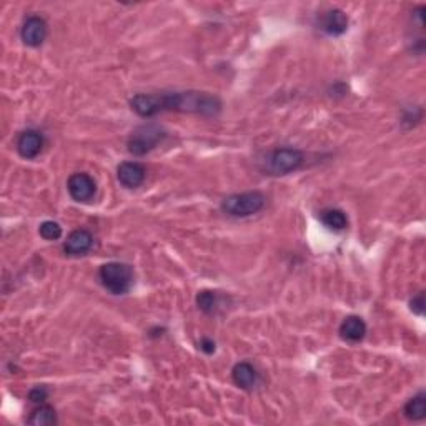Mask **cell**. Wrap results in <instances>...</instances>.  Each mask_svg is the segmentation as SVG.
<instances>
[{
  "label": "cell",
  "mask_w": 426,
  "mask_h": 426,
  "mask_svg": "<svg viewBox=\"0 0 426 426\" xmlns=\"http://www.w3.org/2000/svg\"><path fill=\"white\" fill-rule=\"evenodd\" d=\"M232 378L235 385L240 386L242 390H251L258 383V373H256L254 365L247 362L235 365L232 369Z\"/></svg>",
  "instance_id": "13"
},
{
  "label": "cell",
  "mask_w": 426,
  "mask_h": 426,
  "mask_svg": "<svg viewBox=\"0 0 426 426\" xmlns=\"http://www.w3.org/2000/svg\"><path fill=\"white\" fill-rule=\"evenodd\" d=\"M94 237L89 230L78 228L68 235L67 240L64 243V251L68 256H80L85 255L87 251L92 249Z\"/></svg>",
  "instance_id": "8"
},
{
  "label": "cell",
  "mask_w": 426,
  "mask_h": 426,
  "mask_svg": "<svg viewBox=\"0 0 426 426\" xmlns=\"http://www.w3.org/2000/svg\"><path fill=\"white\" fill-rule=\"evenodd\" d=\"M320 29L325 34H328V36H341L348 29V17L340 8H333V10H328L327 14H323V17H321Z\"/></svg>",
  "instance_id": "10"
},
{
  "label": "cell",
  "mask_w": 426,
  "mask_h": 426,
  "mask_svg": "<svg viewBox=\"0 0 426 426\" xmlns=\"http://www.w3.org/2000/svg\"><path fill=\"white\" fill-rule=\"evenodd\" d=\"M49 398V390L45 386H36L29 391V399L32 403H43Z\"/></svg>",
  "instance_id": "19"
},
{
  "label": "cell",
  "mask_w": 426,
  "mask_h": 426,
  "mask_svg": "<svg viewBox=\"0 0 426 426\" xmlns=\"http://www.w3.org/2000/svg\"><path fill=\"white\" fill-rule=\"evenodd\" d=\"M27 421H29V425H34V426H50V425L57 423V415H55V410L52 406L41 405L30 413Z\"/></svg>",
  "instance_id": "16"
},
{
  "label": "cell",
  "mask_w": 426,
  "mask_h": 426,
  "mask_svg": "<svg viewBox=\"0 0 426 426\" xmlns=\"http://www.w3.org/2000/svg\"><path fill=\"white\" fill-rule=\"evenodd\" d=\"M38 233H41L42 238L49 242H55L62 237V227L54 220H45L38 228Z\"/></svg>",
  "instance_id": "18"
},
{
  "label": "cell",
  "mask_w": 426,
  "mask_h": 426,
  "mask_svg": "<svg viewBox=\"0 0 426 426\" xmlns=\"http://www.w3.org/2000/svg\"><path fill=\"white\" fill-rule=\"evenodd\" d=\"M197 305L200 310L207 315H213L216 313L223 305V298L220 297L219 291H212V290H203L197 295Z\"/></svg>",
  "instance_id": "15"
},
{
  "label": "cell",
  "mask_w": 426,
  "mask_h": 426,
  "mask_svg": "<svg viewBox=\"0 0 426 426\" xmlns=\"http://www.w3.org/2000/svg\"><path fill=\"white\" fill-rule=\"evenodd\" d=\"M43 147V137L37 130H25L20 133L19 140H17V150H19L20 156L24 159H36V156L42 152Z\"/></svg>",
  "instance_id": "11"
},
{
  "label": "cell",
  "mask_w": 426,
  "mask_h": 426,
  "mask_svg": "<svg viewBox=\"0 0 426 426\" xmlns=\"http://www.w3.org/2000/svg\"><path fill=\"white\" fill-rule=\"evenodd\" d=\"M47 34H49L47 22L38 15L29 17V19L24 22V25H22V30H20L22 42L29 47L42 45L43 41L47 38Z\"/></svg>",
  "instance_id": "7"
},
{
  "label": "cell",
  "mask_w": 426,
  "mask_h": 426,
  "mask_svg": "<svg viewBox=\"0 0 426 426\" xmlns=\"http://www.w3.org/2000/svg\"><path fill=\"white\" fill-rule=\"evenodd\" d=\"M411 310L416 313V315H423L425 313V295L418 293L415 298L411 300Z\"/></svg>",
  "instance_id": "20"
},
{
  "label": "cell",
  "mask_w": 426,
  "mask_h": 426,
  "mask_svg": "<svg viewBox=\"0 0 426 426\" xmlns=\"http://www.w3.org/2000/svg\"><path fill=\"white\" fill-rule=\"evenodd\" d=\"M132 110L140 117H154L160 112H185L205 117H215L221 110V100L207 92H172V94H138L130 100Z\"/></svg>",
  "instance_id": "1"
},
{
  "label": "cell",
  "mask_w": 426,
  "mask_h": 426,
  "mask_svg": "<svg viewBox=\"0 0 426 426\" xmlns=\"http://www.w3.org/2000/svg\"><path fill=\"white\" fill-rule=\"evenodd\" d=\"M265 202H267V198L260 192L235 193L221 202V210L230 216L245 219V216H251L262 210L265 207Z\"/></svg>",
  "instance_id": "3"
},
{
  "label": "cell",
  "mask_w": 426,
  "mask_h": 426,
  "mask_svg": "<svg viewBox=\"0 0 426 426\" xmlns=\"http://www.w3.org/2000/svg\"><path fill=\"white\" fill-rule=\"evenodd\" d=\"M405 416L408 420L413 421H420L426 416V395L418 393L416 397H413L411 399H408V403L405 405Z\"/></svg>",
  "instance_id": "17"
},
{
  "label": "cell",
  "mask_w": 426,
  "mask_h": 426,
  "mask_svg": "<svg viewBox=\"0 0 426 426\" xmlns=\"http://www.w3.org/2000/svg\"><path fill=\"white\" fill-rule=\"evenodd\" d=\"M320 220L325 227L335 232H341L348 227V216L345 215V212L338 210V208H328L320 213Z\"/></svg>",
  "instance_id": "14"
},
{
  "label": "cell",
  "mask_w": 426,
  "mask_h": 426,
  "mask_svg": "<svg viewBox=\"0 0 426 426\" xmlns=\"http://www.w3.org/2000/svg\"><path fill=\"white\" fill-rule=\"evenodd\" d=\"M98 277L102 285L114 295H124L132 288L133 272L128 265L110 262L100 267Z\"/></svg>",
  "instance_id": "2"
},
{
  "label": "cell",
  "mask_w": 426,
  "mask_h": 426,
  "mask_svg": "<svg viewBox=\"0 0 426 426\" xmlns=\"http://www.w3.org/2000/svg\"><path fill=\"white\" fill-rule=\"evenodd\" d=\"M147 170L142 163L138 162H124L117 168V178L127 189H137L145 182Z\"/></svg>",
  "instance_id": "9"
},
{
  "label": "cell",
  "mask_w": 426,
  "mask_h": 426,
  "mask_svg": "<svg viewBox=\"0 0 426 426\" xmlns=\"http://www.w3.org/2000/svg\"><path fill=\"white\" fill-rule=\"evenodd\" d=\"M68 193L77 202H89L94 198L95 192H97V185L95 180L89 173H73L67 182Z\"/></svg>",
  "instance_id": "6"
},
{
  "label": "cell",
  "mask_w": 426,
  "mask_h": 426,
  "mask_svg": "<svg viewBox=\"0 0 426 426\" xmlns=\"http://www.w3.org/2000/svg\"><path fill=\"white\" fill-rule=\"evenodd\" d=\"M200 350L205 351L207 355L215 353V341L210 340V338H203V340L200 341Z\"/></svg>",
  "instance_id": "21"
},
{
  "label": "cell",
  "mask_w": 426,
  "mask_h": 426,
  "mask_svg": "<svg viewBox=\"0 0 426 426\" xmlns=\"http://www.w3.org/2000/svg\"><path fill=\"white\" fill-rule=\"evenodd\" d=\"M365 335H367V323H365L360 316L355 315L346 316V318L343 320V323L340 325V337L343 340L350 343L362 341Z\"/></svg>",
  "instance_id": "12"
},
{
  "label": "cell",
  "mask_w": 426,
  "mask_h": 426,
  "mask_svg": "<svg viewBox=\"0 0 426 426\" xmlns=\"http://www.w3.org/2000/svg\"><path fill=\"white\" fill-rule=\"evenodd\" d=\"M163 138H165V130L160 128L159 125L155 124L142 125V127H138L135 132L130 135L127 143L128 152L137 156H142L149 154L150 150H154Z\"/></svg>",
  "instance_id": "5"
},
{
  "label": "cell",
  "mask_w": 426,
  "mask_h": 426,
  "mask_svg": "<svg viewBox=\"0 0 426 426\" xmlns=\"http://www.w3.org/2000/svg\"><path fill=\"white\" fill-rule=\"evenodd\" d=\"M305 155L302 150L284 147V149L273 150L265 160V170L270 175H288V173L298 170L303 165Z\"/></svg>",
  "instance_id": "4"
}]
</instances>
